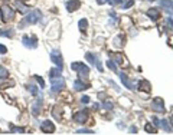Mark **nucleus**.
I'll return each mask as SVG.
<instances>
[{"instance_id":"obj_43","label":"nucleus","mask_w":173,"mask_h":135,"mask_svg":"<svg viewBox=\"0 0 173 135\" xmlns=\"http://www.w3.org/2000/svg\"><path fill=\"white\" fill-rule=\"evenodd\" d=\"M4 2H7V0H4Z\"/></svg>"},{"instance_id":"obj_19","label":"nucleus","mask_w":173,"mask_h":135,"mask_svg":"<svg viewBox=\"0 0 173 135\" xmlns=\"http://www.w3.org/2000/svg\"><path fill=\"white\" fill-rule=\"evenodd\" d=\"M15 6H16V9H17L20 13H26V12L29 10V6H27V4H25L23 2H20V0H16Z\"/></svg>"},{"instance_id":"obj_36","label":"nucleus","mask_w":173,"mask_h":135,"mask_svg":"<svg viewBox=\"0 0 173 135\" xmlns=\"http://www.w3.org/2000/svg\"><path fill=\"white\" fill-rule=\"evenodd\" d=\"M166 25H169L170 30H173V19H172V17H167V20H166Z\"/></svg>"},{"instance_id":"obj_22","label":"nucleus","mask_w":173,"mask_h":135,"mask_svg":"<svg viewBox=\"0 0 173 135\" xmlns=\"http://www.w3.org/2000/svg\"><path fill=\"white\" fill-rule=\"evenodd\" d=\"M160 125L165 128L166 132H173V128H172V125L167 122V119H162V121H160Z\"/></svg>"},{"instance_id":"obj_40","label":"nucleus","mask_w":173,"mask_h":135,"mask_svg":"<svg viewBox=\"0 0 173 135\" xmlns=\"http://www.w3.org/2000/svg\"><path fill=\"white\" fill-rule=\"evenodd\" d=\"M107 2H110V0H97V3H98V4H106Z\"/></svg>"},{"instance_id":"obj_28","label":"nucleus","mask_w":173,"mask_h":135,"mask_svg":"<svg viewBox=\"0 0 173 135\" xmlns=\"http://www.w3.org/2000/svg\"><path fill=\"white\" fill-rule=\"evenodd\" d=\"M10 132H13V134H25V129L23 128H20V127H12V131Z\"/></svg>"},{"instance_id":"obj_34","label":"nucleus","mask_w":173,"mask_h":135,"mask_svg":"<svg viewBox=\"0 0 173 135\" xmlns=\"http://www.w3.org/2000/svg\"><path fill=\"white\" fill-rule=\"evenodd\" d=\"M104 108H106V109H113V102L106 101V102H104Z\"/></svg>"},{"instance_id":"obj_2","label":"nucleus","mask_w":173,"mask_h":135,"mask_svg":"<svg viewBox=\"0 0 173 135\" xmlns=\"http://www.w3.org/2000/svg\"><path fill=\"white\" fill-rule=\"evenodd\" d=\"M51 92L52 94H59L61 91L65 88V79L62 76H58V78H52L51 79Z\"/></svg>"},{"instance_id":"obj_23","label":"nucleus","mask_w":173,"mask_h":135,"mask_svg":"<svg viewBox=\"0 0 173 135\" xmlns=\"http://www.w3.org/2000/svg\"><path fill=\"white\" fill-rule=\"evenodd\" d=\"M61 72H62V69H59V68L51 69V72H49V76H51V79H52V78H58V76H62V75H61Z\"/></svg>"},{"instance_id":"obj_15","label":"nucleus","mask_w":173,"mask_h":135,"mask_svg":"<svg viewBox=\"0 0 173 135\" xmlns=\"http://www.w3.org/2000/svg\"><path fill=\"white\" fill-rule=\"evenodd\" d=\"M118 76H120L121 82H123V85H124L127 89H133V88H134V86H133V82L127 78V75H126V73H123V72H118Z\"/></svg>"},{"instance_id":"obj_7","label":"nucleus","mask_w":173,"mask_h":135,"mask_svg":"<svg viewBox=\"0 0 173 135\" xmlns=\"http://www.w3.org/2000/svg\"><path fill=\"white\" fill-rule=\"evenodd\" d=\"M41 129L45 132V134H53V132H55V125L52 124V121L45 119L41 122Z\"/></svg>"},{"instance_id":"obj_16","label":"nucleus","mask_w":173,"mask_h":135,"mask_svg":"<svg viewBox=\"0 0 173 135\" xmlns=\"http://www.w3.org/2000/svg\"><path fill=\"white\" fill-rule=\"evenodd\" d=\"M146 15L149 16V17H150L151 20H157L159 17H160V12H159L156 7H150L149 10L146 12Z\"/></svg>"},{"instance_id":"obj_26","label":"nucleus","mask_w":173,"mask_h":135,"mask_svg":"<svg viewBox=\"0 0 173 135\" xmlns=\"http://www.w3.org/2000/svg\"><path fill=\"white\" fill-rule=\"evenodd\" d=\"M144 129H146L149 134H156V132H157V128L153 127L151 124H146V125H144Z\"/></svg>"},{"instance_id":"obj_12","label":"nucleus","mask_w":173,"mask_h":135,"mask_svg":"<svg viewBox=\"0 0 173 135\" xmlns=\"http://www.w3.org/2000/svg\"><path fill=\"white\" fill-rule=\"evenodd\" d=\"M41 111H42V99L38 98V99L32 104V114H33L35 116H38L39 114H41Z\"/></svg>"},{"instance_id":"obj_24","label":"nucleus","mask_w":173,"mask_h":135,"mask_svg":"<svg viewBox=\"0 0 173 135\" xmlns=\"http://www.w3.org/2000/svg\"><path fill=\"white\" fill-rule=\"evenodd\" d=\"M27 89H29V92L30 94H32V96H38V86H36V85H33V83H29V85H27Z\"/></svg>"},{"instance_id":"obj_20","label":"nucleus","mask_w":173,"mask_h":135,"mask_svg":"<svg viewBox=\"0 0 173 135\" xmlns=\"http://www.w3.org/2000/svg\"><path fill=\"white\" fill-rule=\"evenodd\" d=\"M15 35V30L13 29H6V30H0V36H4V38H13Z\"/></svg>"},{"instance_id":"obj_30","label":"nucleus","mask_w":173,"mask_h":135,"mask_svg":"<svg viewBox=\"0 0 173 135\" xmlns=\"http://www.w3.org/2000/svg\"><path fill=\"white\" fill-rule=\"evenodd\" d=\"M85 58L90 60L91 63H95V62H97V56H95V55H92V53H86Z\"/></svg>"},{"instance_id":"obj_5","label":"nucleus","mask_w":173,"mask_h":135,"mask_svg":"<svg viewBox=\"0 0 173 135\" xmlns=\"http://www.w3.org/2000/svg\"><path fill=\"white\" fill-rule=\"evenodd\" d=\"M51 59H52L53 63L57 65V68H59V69H62V68H64V62H62V56H61L59 50L53 49L52 52H51Z\"/></svg>"},{"instance_id":"obj_18","label":"nucleus","mask_w":173,"mask_h":135,"mask_svg":"<svg viewBox=\"0 0 173 135\" xmlns=\"http://www.w3.org/2000/svg\"><path fill=\"white\" fill-rule=\"evenodd\" d=\"M113 43H114V46H116V48L120 49L121 46H124V43H126V36H124V35H118V36H117V38L113 40Z\"/></svg>"},{"instance_id":"obj_42","label":"nucleus","mask_w":173,"mask_h":135,"mask_svg":"<svg viewBox=\"0 0 173 135\" xmlns=\"http://www.w3.org/2000/svg\"><path fill=\"white\" fill-rule=\"evenodd\" d=\"M170 124H172V128H173V116L170 118Z\"/></svg>"},{"instance_id":"obj_4","label":"nucleus","mask_w":173,"mask_h":135,"mask_svg":"<svg viewBox=\"0 0 173 135\" xmlns=\"http://www.w3.org/2000/svg\"><path fill=\"white\" fill-rule=\"evenodd\" d=\"M0 12H2V20L6 23L13 20V17H15V12H13V9H12L10 6H7V4H3V6L0 7Z\"/></svg>"},{"instance_id":"obj_21","label":"nucleus","mask_w":173,"mask_h":135,"mask_svg":"<svg viewBox=\"0 0 173 135\" xmlns=\"http://www.w3.org/2000/svg\"><path fill=\"white\" fill-rule=\"evenodd\" d=\"M61 111H62V108H59V106H55V108L52 109V115L55 116V119H57V121L62 119V116H61Z\"/></svg>"},{"instance_id":"obj_33","label":"nucleus","mask_w":173,"mask_h":135,"mask_svg":"<svg viewBox=\"0 0 173 135\" xmlns=\"http://www.w3.org/2000/svg\"><path fill=\"white\" fill-rule=\"evenodd\" d=\"M151 119H153V121H151V122H153V125H154V127H156V128H157V127H160V121H159V118H156V116H153Z\"/></svg>"},{"instance_id":"obj_13","label":"nucleus","mask_w":173,"mask_h":135,"mask_svg":"<svg viewBox=\"0 0 173 135\" xmlns=\"http://www.w3.org/2000/svg\"><path fill=\"white\" fill-rule=\"evenodd\" d=\"M111 58H113V59H111V60H114L116 63H118V65H123V66H126V68L128 66L127 60L124 59V56H123L121 53H114V55H111Z\"/></svg>"},{"instance_id":"obj_39","label":"nucleus","mask_w":173,"mask_h":135,"mask_svg":"<svg viewBox=\"0 0 173 135\" xmlns=\"http://www.w3.org/2000/svg\"><path fill=\"white\" fill-rule=\"evenodd\" d=\"M81 102H82V104H88V102H90V98H88V96H82V98H81Z\"/></svg>"},{"instance_id":"obj_25","label":"nucleus","mask_w":173,"mask_h":135,"mask_svg":"<svg viewBox=\"0 0 173 135\" xmlns=\"http://www.w3.org/2000/svg\"><path fill=\"white\" fill-rule=\"evenodd\" d=\"M78 27H79V30H81V32H85L86 27H88V20H86V19H81L78 22Z\"/></svg>"},{"instance_id":"obj_9","label":"nucleus","mask_w":173,"mask_h":135,"mask_svg":"<svg viewBox=\"0 0 173 135\" xmlns=\"http://www.w3.org/2000/svg\"><path fill=\"white\" fill-rule=\"evenodd\" d=\"M22 43H23V46H25V48H27V49H35L36 46H38V39L25 36V38L22 39Z\"/></svg>"},{"instance_id":"obj_38","label":"nucleus","mask_w":173,"mask_h":135,"mask_svg":"<svg viewBox=\"0 0 173 135\" xmlns=\"http://www.w3.org/2000/svg\"><path fill=\"white\" fill-rule=\"evenodd\" d=\"M6 52H7V48H6L4 45H0V53L3 55V53H6Z\"/></svg>"},{"instance_id":"obj_6","label":"nucleus","mask_w":173,"mask_h":135,"mask_svg":"<svg viewBox=\"0 0 173 135\" xmlns=\"http://www.w3.org/2000/svg\"><path fill=\"white\" fill-rule=\"evenodd\" d=\"M151 109L156 111V112H159V114L165 112V102H163L162 98H156V99H153V102H151Z\"/></svg>"},{"instance_id":"obj_35","label":"nucleus","mask_w":173,"mask_h":135,"mask_svg":"<svg viewBox=\"0 0 173 135\" xmlns=\"http://www.w3.org/2000/svg\"><path fill=\"white\" fill-rule=\"evenodd\" d=\"M133 4H134V0H128L127 3H126L124 6H123V9H128V7H131Z\"/></svg>"},{"instance_id":"obj_8","label":"nucleus","mask_w":173,"mask_h":135,"mask_svg":"<svg viewBox=\"0 0 173 135\" xmlns=\"http://www.w3.org/2000/svg\"><path fill=\"white\" fill-rule=\"evenodd\" d=\"M86 119H88V112H86V109L78 111V112H75V115H74V121H75L77 124H85Z\"/></svg>"},{"instance_id":"obj_37","label":"nucleus","mask_w":173,"mask_h":135,"mask_svg":"<svg viewBox=\"0 0 173 135\" xmlns=\"http://www.w3.org/2000/svg\"><path fill=\"white\" fill-rule=\"evenodd\" d=\"M108 3H110V4H113V6H116V4H120V3H123V0H110Z\"/></svg>"},{"instance_id":"obj_14","label":"nucleus","mask_w":173,"mask_h":135,"mask_svg":"<svg viewBox=\"0 0 173 135\" xmlns=\"http://www.w3.org/2000/svg\"><path fill=\"white\" fill-rule=\"evenodd\" d=\"M160 6H162L169 15L173 16V2L172 0H160Z\"/></svg>"},{"instance_id":"obj_41","label":"nucleus","mask_w":173,"mask_h":135,"mask_svg":"<svg viewBox=\"0 0 173 135\" xmlns=\"http://www.w3.org/2000/svg\"><path fill=\"white\" fill-rule=\"evenodd\" d=\"M130 132H133V134H136V132H137V129H136V127H131V128H130Z\"/></svg>"},{"instance_id":"obj_1","label":"nucleus","mask_w":173,"mask_h":135,"mask_svg":"<svg viewBox=\"0 0 173 135\" xmlns=\"http://www.w3.org/2000/svg\"><path fill=\"white\" fill-rule=\"evenodd\" d=\"M71 69L75 71L77 73H78V78L82 79V81L90 76V68L86 66V65H84L82 62H74V63L71 65Z\"/></svg>"},{"instance_id":"obj_27","label":"nucleus","mask_w":173,"mask_h":135,"mask_svg":"<svg viewBox=\"0 0 173 135\" xmlns=\"http://www.w3.org/2000/svg\"><path fill=\"white\" fill-rule=\"evenodd\" d=\"M9 75V71L6 69L4 66H0V79H3V78H7Z\"/></svg>"},{"instance_id":"obj_11","label":"nucleus","mask_w":173,"mask_h":135,"mask_svg":"<svg viewBox=\"0 0 173 135\" xmlns=\"http://www.w3.org/2000/svg\"><path fill=\"white\" fill-rule=\"evenodd\" d=\"M79 6H81V2H79V0H69V2L65 4V7H67V10L69 12V13L78 10Z\"/></svg>"},{"instance_id":"obj_3","label":"nucleus","mask_w":173,"mask_h":135,"mask_svg":"<svg viewBox=\"0 0 173 135\" xmlns=\"http://www.w3.org/2000/svg\"><path fill=\"white\" fill-rule=\"evenodd\" d=\"M41 17H42V12L38 10V9H33V10H30L26 15V17H25V23H27V25H35L36 22L41 20Z\"/></svg>"},{"instance_id":"obj_32","label":"nucleus","mask_w":173,"mask_h":135,"mask_svg":"<svg viewBox=\"0 0 173 135\" xmlns=\"http://www.w3.org/2000/svg\"><path fill=\"white\" fill-rule=\"evenodd\" d=\"M77 134H94V131H91V129H78Z\"/></svg>"},{"instance_id":"obj_10","label":"nucleus","mask_w":173,"mask_h":135,"mask_svg":"<svg viewBox=\"0 0 173 135\" xmlns=\"http://www.w3.org/2000/svg\"><path fill=\"white\" fill-rule=\"evenodd\" d=\"M88 88H90V85L79 78L74 82V89H75V92H81V91H85V89H88Z\"/></svg>"},{"instance_id":"obj_29","label":"nucleus","mask_w":173,"mask_h":135,"mask_svg":"<svg viewBox=\"0 0 173 135\" xmlns=\"http://www.w3.org/2000/svg\"><path fill=\"white\" fill-rule=\"evenodd\" d=\"M107 66L113 72H117V66H116V62H114V60H108V62H107Z\"/></svg>"},{"instance_id":"obj_44","label":"nucleus","mask_w":173,"mask_h":135,"mask_svg":"<svg viewBox=\"0 0 173 135\" xmlns=\"http://www.w3.org/2000/svg\"><path fill=\"white\" fill-rule=\"evenodd\" d=\"M25 2H27V0H25Z\"/></svg>"},{"instance_id":"obj_31","label":"nucleus","mask_w":173,"mask_h":135,"mask_svg":"<svg viewBox=\"0 0 173 135\" xmlns=\"http://www.w3.org/2000/svg\"><path fill=\"white\" fill-rule=\"evenodd\" d=\"M33 78H35V79H36V81H38V82H39V85H41V88H45V81H43V79H42V78H41V76H38V75H35V76H33Z\"/></svg>"},{"instance_id":"obj_17","label":"nucleus","mask_w":173,"mask_h":135,"mask_svg":"<svg viewBox=\"0 0 173 135\" xmlns=\"http://www.w3.org/2000/svg\"><path fill=\"white\" fill-rule=\"evenodd\" d=\"M137 89H139L140 92H144V91H146V94H149V92L151 91V86H150V83L147 82V81H140Z\"/></svg>"}]
</instances>
